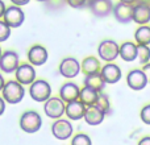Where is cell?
<instances>
[{"label": "cell", "instance_id": "cell-6", "mask_svg": "<svg viewBox=\"0 0 150 145\" xmlns=\"http://www.w3.org/2000/svg\"><path fill=\"white\" fill-rule=\"evenodd\" d=\"M88 7L96 17H107L113 11V3L112 0H90Z\"/></svg>", "mask_w": 150, "mask_h": 145}, {"label": "cell", "instance_id": "cell-12", "mask_svg": "<svg viewBox=\"0 0 150 145\" xmlns=\"http://www.w3.org/2000/svg\"><path fill=\"white\" fill-rule=\"evenodd\" d=\"M15 72H16V79L21 85H32L34 82V79H36V71H34L33 66L28 65V63L20 65Z\"/></svg>", "mask_w": 150, "mask_h": 145}, {"label": "cell", "instance_id": "cell-9", "mask_svg": "<svg viewBox=\"0 0 150 145\" xmlns=\"http://www.w3.org/2000/svg\"><path fill=\"white\" fill-rule=\"evenodd\" d=\"M18 55L15 52H8L3 53L1 57H0V70L11 74V72H15L18 68Z\"/></svg>", "mask_w": 150, "mask_h": 145}, {"label": "cell", "instance_id": "cell-17", "mask_svg": "<svg viewBox=\"0 0 150 145\" xmlns=\"http://www.w3.org/2000/svg\"><path fill=\"white\" fill-rule=\"evenodd\" d=\"M79 94H80V90L75 83L73 82H67L61 87L59 90V95H61V99L66 103H70V102H74V100H78L79 99Z\"/></svg>", "mask_w": 150, "mask_h": 145}, {"label": "cell", "instance_id": "cell-13", "mask_svg": "<svg viewBox=\"0 0 150 145\" xmlns=\"http://www.w3.org/2000/svg\"><path fill=\"white\" fill-rule=\"evenodd\" d=\"M100 74L103 77V79L105 80V83L109 85H115L121 79V69L115 63H107L101 68Z\"/></svg>", "mask_w": 150, "mask_h": 145}, {"label": "cell", "instance_id": "cell-20", "mask_svg": "<svg viewBox=\"0 0 150 145\" xmlns=\"http://www.w3.org/2000/svg\"><path fill=\"white\" fill-rule=\"evenodd\" d=\"M104 116H105V114L101 112L96 106H91L86 108L84 120L90 125H99L104 120Z\"/></svg>", "mask_w": 150, "mask_h": 145}, {"label": "cell", "instance_id": "cell-8", "mask_svg": "<svg viewBox=\"0 0 150 145\" xmlns=\"http://www.w3.org/2000/svg\"><path fill=\"white\" fill-rule=\"evenodd\" d=\"M133 7L134 5H129L125 3L119 1L117 4L113 5V13L115 18L121 24H128L130 21H133Z\"/></svg>", "mask_w": 150, "mask_h": 145}, {"label": "cell", "instance_id": "cell-21", "mask_svg": "<svg viewBox=\"0 0 150 145\" xmlns=\"http://www.w3.org/2000/svg\"><path fill=\"white\" fill-rule=\"evenodd\" d=\"M84 86L90 88H93L96 90L98 92H101L105 87V80L103 79L100 72H96V74H90V75H86L84 78Z\"/></svg>", "mask_w": 150, "mask_h": 145}, {"label": "cell", "instance_id": "cell-10", "mask_svg": "<svg viewBox=\"0 0 150 145\" xmlns=\"http://www.w3.org/2000/svg\"><path fill=\"white\" fill-rule=\"evenodd\" d=\"M127 83L132 90L134 91H140V90H144L148 85V79H146V75L144 74L142 69H134L128 74L127 77Z\"/></svg>", "mask_w": 150, "mask_h": 145}, {"label": "cell", "instance_id": "cell-31", "mask_svg": "<svg viewBox=\"0 0 150 145\" xmlns=\"http://www.w3.org/2000/svg\"><path fill=\"white\" fill-rule=\"evenodd\" d=\"M142 71H144V74L146 75V79H148V83H150V62L142 66Z\"/></svg>", "mask_w": 150, "mask_h": 145}, {"label": "cell", "instance_id": "cell-38", "mask_svg": "<svg viewBox=\"0 0 150 145\" xmlns=\"http://www.w3.org/2000/svg\"><path fill=\"white\" fill-rule=\"evenodd\" d=\"M36 1H41V3H46L47 0H36Z\"/></svg>", "mask_w": 150, "mask_h": 145}, {"label": "cell", "instance_id": "cell-35", "mask_svg": "<svg viewBox=\"0 0 150 145\" xmlns=\"http://www.w3.org/2000/svg\"><path fill=\"white\" fill-rule=\"evenodd\" d=\"M5 111V103H4V99L0 98V116L3 115V112Z\"/></svg>", "mask_w": 150, "mask_h": 145}, {"label": "cell", "instance_id": "cell-18", "mask_svg": "<svg viewBox=\"0 0 150 145\" xmlns=\"http://www.w3.org/2000/svg\"><path fill=\"white\" fill-rule=\"evenodd\" d=\"M87 107L82 103L80 100H74L67 103L66 106V115L69 116V119L71 120H79L82 117H84V112Z\"/></svg>", "mask_w": 150, "mask_h": 145}, {"label": "cell", "instance_id": "cell-3", "mask_svg": "<svg viewBox=\"0 0 150 145\" xmlns=\"http://www.w3.org/2000/svg\"><path fill=\"white\" fill-rule=\"evenodd\" d=\"M29 94H30L32 99L36 102H46L47 99H50L52 95V87L46 80H36L30 85L29 88Z\"/></svg>", "mask_w": 150, "mask_h": 145}, {"label": "cell", "instance_id": "cell-39", "mask_svg": "<svg viewBox=\"0 0 150 145\" xmlns=\"http://www.w3.org/2000/svg\"><path fill=\"white\" fill-rule=\"evenodd\" d=\"M1 54H3V53H1V49H0V57H1Z\"/></svg>", "mask_w": 150, "mask_h": 145}, {"label": "cell", "instance_id": "cell-36", "mask_svg": "<svg viewBox=\"0 0 150 145\" xmlns=\"http://www.w3.org/2000/svg\"><path fill=\"white\" fill-rule=\"evenodd\" d=\"M121 3H125V4H129V5H136L138 3V0H120Z\"/></svg>", "mask_w": 150, "mask_h": 145}, {"label": "cell", "instance_id": "cell-5", "mask_svg": "<svg viewBox=\"0 0 150 145\" xmlns=\"http://www.w3.org/2000/svg\"><path fill=\"white\" fill-rule=\"evenodd\" d=\"M3 18H4L3 21H4L11 29L18 28V26L24 23V20H25V13H24L23 9H21L20 7H17V5H11V7H8L7 9H5V13H4V16H3Z\"/></svg>", "mask_w": 150, "mask_h": 145}, {"label": "cell", "instance_id": "cell-30", "mask_svg": "<svg viewBox=\"0 0 150 145\" xmlns=\"http://www.w3.org/2000/svg\"><path fill=\"white\" fill-rule=\"evenodd\" d=\"M88 1H90V0H66V3H67L70 7L75 8V9H80V8L88 5Z\"/></svg>", "mask_w": 150, "mask_h": 145}, {"label": "cell", "instance_id": "cell-11", "mask_svg": "<svg viewBox=\"0 0 150 145\" xmlns=\"http://www.w3.org/2000/svg\"><path fill=\"white\" fill-rule=\"evenodd\" d=\"M80 71V63L73 57L65 58L59 65V72L65 78H75Z\"/></svg>", "mask_w": 150, "mask_h": 145}, {"label": "cell", "instance_id": "cell-27", "mask_svg": "<svg viewBox=\"0 0 150 145\" xmlns=\"http://www.w3.org/2000/svg\"><path fill=\"white\" fill-rule=\"evenodd\" d=\"M9 36H11V28L3 20H0V42L7 41L9 38Z\"/></svg>", "mask_w": 150, "mask_h": 145}, {"label": "cell", "instance_id": "cell-2", "mask_svg": "<svg viewBox=\"0 0 150 145\" xmlns=\"http://www.w3.org/2000/svg\"><path fill=\"white\" fill-rule=\"evenodd\" d=\"M98 54L100 60L105 61V62H113L120 55V46L113 40H104L99 44Z\"/></svg>", "mask_w": 150, "mask_h": 145}, {"label": "cell", "instance_id": "cell-28", "mask_svg": "<svg viewBox=\"0 0 150 145\" xmlns=\"http://www.w3.org/2000/svg\"><path fill=\"white\" fill-rule=\"evenodd\" d=\"M71 145H91V139L88 137L87 135L80 133V135H76L73 139V143H71Z\"/></svg>", "mask_w": 150, "mask_h": 145}, {"label": "cell", "instance_id": "cell-33", "mask_svg": "<svg viewBox=\"0 0 150 145\" xmlns=\"http://www.w3.org/2000/svg\"><path fill=\"white\" fill-rule=\"evenodd\" d=\"M138 145H150V136H145L138 141Z\"/></svg>", "mask_w": 150, "mask_h": 145}, {"label": "cell", "instance_id": "cell-22", "mask_svg": "<svg viewBox=\"0 0 150 145\" xmlns=\"http://www.w3.org/2000/svg\"><path fill=\"white\" fill-rule=\"evenodd\" d=\"M99 94L100 92H98V91L93 90V88H90V87H87V86H84V87L80 90L79 99L86 107H91V106H95Z\"/></svg>", "mask_w": 150, "mask_h": 145}, {"label": "cell", "instance_id": "cell-24", "mask_svg": "<svg viewBox=\"0 0 150 145\" xmlns=\"http://www.w3.org/2000/svg\"><path fill=\"white\" fill-rule=\"evenodd\" d=\"M134 40L137 45H150V26L149 25H140V28L136 31Z\"/></svg>", "mask_w": 150, "mask_h": 145}, {"label": "cell", "instance_id": "cell-23", "mask_svg": "<svg viewBox=\"0 0 150 145\" xmlns=\"http://www.w3.org/2000/svg\"><path fill=\"white\" fill-rule=\"evenodd\" d=\"M80 70L84 72L86 75L100 72V70H101L100 62H99V60L95 57H87L83 60L82 65H80Z\"/></svg>", "mask_w": 150, "mask_h": 145}, {"label": "cell", "instance_id": "cell-1", "mask_svg": "<svg viewBox=\"0 0 150 145\" xmlns=\"http://www.w3.org/2000/svg\"><path fill=\"white\" fill-rule=\"evenodd\" d=\"M24 94H25V90L23 85L18 83L17 80H9L3 87V99L9 104L20 103L24 98Z\"/></svg>", "mask_w": 150, "mask_h": 145}, {"label": "cell", "instance_id": "cell-15", "mask_svg": "<svg viewBox=\"0 0 150 145\" xmlns=\"http://www.w3.org/2000/svg\"><path fill=\"white\" fill-rule=\"evenodd\" d=\"M28 60L30 65L33 66H42L47 61V52L41 45H34L28 52Z\"/></svg>", "mask_w": 150, "mask_h": 145}, {"label": "cell", "instance_id": "cell-4", "mask_svg": "<svg viewBox=\"0 0 150 145\" xmlns=\"http://www.w3.org/2000/svg\"><path fill=\"white\" fill-rule=\"evenodd\" d=\"M42 125V119L37 112L34 111H28L21 116L20 119V127L23 131L28 133H34L41 128Z\"/></svg>", "mask_w": 150, "mask_h": 145}, {"label": "cell", "instance_id": "cell-34", "mask_svg": "<svg viewBox=\"0 0 150 145\" xmlns=\"http://www.w3.org/2000/svg\"><path fill=\"white\" fill-rule=\"evenodd\" d=\"M5 4H4V1L3 0H0V17H3L4 16V13H5Z\"/></svg>", "mask_w": 150, "mask_h": 145}, {"label": "cell", "instance_id": "cell-37", "mask_svg": "<svg viewBox=\"0 0 150 145\" xmlns=\"http://www.w3.org/2000/svg\"><path fill=\"white\" fill-rule=\"evenodd\" d=\"M4 85H5V82H4V79H3L1 74H0V91H3V87H4Z\"/></svg>", "mask_w": 150, "mask_h": 145}, {"label": "cell", "instance_id": "cell-26", "mask_svg": "<svg viewBox=\"0 0 150 145\" xmlns=\"http://www.w3.org/2000/svg\"><path fill=\"white\" fill-rule=\"evenodd\" d=\"M95 106L98 107L99 109H100L101 112H104V114H108L109 111H111V103H109V98L105 95V94H99L98 96V100H96Z\"/></svg>", "mask_w": 150, "mask_h": 145}, {"label": "cell", "instance_id": "cell-32", "mask_svg": "<svg viewBox=\"0 0 150 145\" xmlns=\"http://www.w3.org/2000/svg\"><path fill=\"white\" fill-rule=\"evenodd\" d=\"M13 3V5H17V7H23V5H26L30 0H11Z\"/></svg>", "mask_w": 150, "mask_h": 145}, {"label": "cell", "instance_id": "cell-7", "mask_svg": "<svg viewBox=\"0 0 150 145\" xmlns=\"http://www.w3.org/2000/svg\"><path fill=\"white\" fill-rule=\"evenodd\" d=\"M66 111L65 102L59 98H50L45 103V114L52 119H59Z\"/></svg>", "mask_w": 150, "mask_h": 145}, {"label": "cell", "instance_id": "cell-29", "mask_svg": "<svg viewBox=\"0 0 150 145\" xmlns=\"http://www.w3.org/2000/svg\"><path fill=\"white\" fill-rule=\"evenodd\" d=\"M140 116H141V120L145 124L150 125V104H146V106L142 107V109L140 112Z\"/></svg>", "mask_w": 150, "mask_h": 145}, {"label": "cell", "instance_id": "cell-14", "mask_svg": "<svg viewBox=\"0 0 150 145\" xmlns=\"http://www.w3.org/2000/svg\"><path fill=\"white\" fill-rule=\"evenodd\" d=\"M133 21L138 25H146L150 21V4L137 3L133 7Z\"/></svg>", "mask_w": 150, "mask_h": 145}, {"label": "cell", "instance_id": "cell-25", "mask_svg": "<svg viewBox=\"0 0 150 145\" xmlns=\"http://www.w3.org/2000/svg\"><path fill=\"white\" fill-rule=\"evenodd\" d=\"M138 49V54H137V60L141 65H146L150 62V48L148 45H137Z\"/></svg>", "mask_w": 150, "mask_h": 145}, {"label": "cell", "instance_id": "cell-16", "mask_svg": "<svg viewBox=\"0 0 150 145\" xmlns=\"http://www.w3.org/2000/svg\"><path fill=\"white\" fill-rule=\"evenodd\" d=\"M53 135L58 139V140H66L73 135V125L70 124V122L67 120H57L52 127Z\"/></svg>", "mask_w": 150, "mask_h": 145}, {"label": "cell", "instance_id": "cell-19", "mask_svg": "<svg viewBox=\"0 0 150 145\" xmlns=\"http://www.w3.org/2000/svg\"><path fill=\"white\" fill-rule=\"evenodd\" d=\"M137 54H138V49L134 42L127 41L120 45V57L125 62H133L134 60H137Z\"/></svg>", "mask_w": 150, "mask_h": 145}]
</instances>
